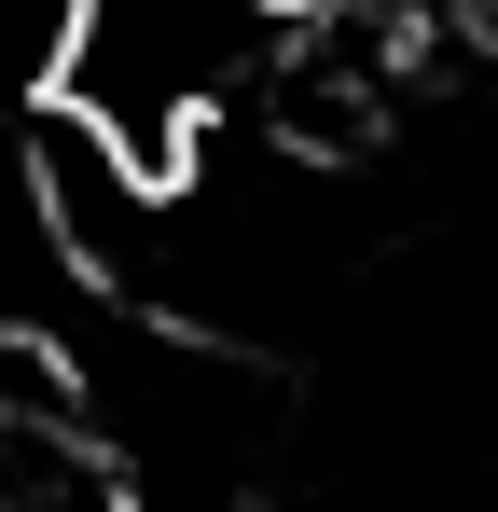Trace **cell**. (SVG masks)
I'll return each mask as SVG.
<instances>
[{"instance_id": "cell-1", "label": "cell", "mask_w": 498, "mask_h": 512, "mask_svg": "<svg viewBox=\"0 0 498 512\" xmlns=\"http://www.w3.org/2000/svg\"><path fill=\"white\" fill-rule=\"evenodd\" d=\"M277 70H291V0H70L42 111H70L139 180H180L222 125H263Z\"/></svg>"}, {"instance_id": "cell-2", "label": "cell", "mask_w": 498, "mask_h": 512, "mask_svg": "<svg viewBox=\"0 0 498 512\" xmlns=\"http://www.w3.org/2000/svg\"><path fill=\"white\" fill-rule=\"evenodd\" d=\"M457 28H471V56L498 70V0H457Z\"/></svg>"}]
</instances>
